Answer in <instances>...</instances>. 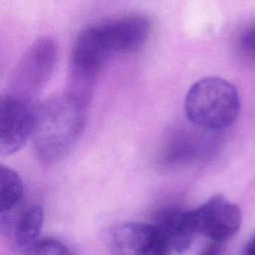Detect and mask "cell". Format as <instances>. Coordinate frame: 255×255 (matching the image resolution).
Returning <instances> with one entry per match:
<instances>
[{"mask_svg":"<svg viewBox=\"0 0 255 255\" xmlns=\"http://www.w3.org/2000/svg\"><path fill=\"white\" fill-rule=\"evenodd\" d=\"M111 54L101 36L98 25L83 29L72 47L68 93L88 105L95 81Z\"/></svg>","mask_w":255,"mask_h":255,"instance_id":"3","label":"cell"},{"mask_svg":"<svg viewBox=\"0 0 255 255\" xmlns=\"http://www.w3.org/2000/svg\"><path fill=\"white\" fill-rule=\"evenodd\" d=\"M86 108L66 93L44 101L34 110L31 136L38 159L51 164L73 149L85 128Z\"/></svg>","mask_w":255,"mask_h":255,"instance_id":"1","label":"cell"},{"mask_svg":"<svg viewBox=\"0 0 255 255\" xmlns=\"http://www.w3.org/2000/svg\"><path fill=\"white\" fill-rule=\"evenodd\" d=\"M0 231L17 250L28 253L40 237L44 221L43 208L35 203L19 205L15 209L0 213Z\"/></svg>","mask_w":255,"mask_h":255,"instance_id":"9","label":"cell"},{"mask_svg":"<svg viewBox=\"0 0 255 255\" xmlns=\"http://www.w3.org/2000/svg\"><path fill=\"white\" fill-rule=\"evenodd\" d=\"M29 254H71L62 241L53 237H39L28 251Z\"/></svg>","mask_w":255,"mask_h":255,"instance_id":"13","label":"cell"},{"mask_svg":"<svg viewBox=\"0 0 255 255\" xmlns=\"http://www.w3.org/2000/svg\"><path fill=\"white\" fill-rule=\"evenodd\" d=\"M244 253L247 255H255V237L252 238L245 247Z\"/></svg>","mask_w":255,"mask_h":255,"instance_id":"15","label":"cell"},{"mask_svg":"<svg viewBox=\"0 0 255 255\" xmlns=\"http://www.w3.org/2000/svg\"><path fill=\"white\" fill-rule=\"evenodd\" d=\"M192 216L198 235L222 244L230 239L241 224V211L222 195H215L196 209Z\"/></svg>","mask_w":255,"mask_h":255,"instance_id":"5","label":"cell"},{"mask_svg":"<svg viewBox=\"0 0 255 255\" xmlns=\"http://www.w3.org/2000/svg\"><path fill=\"white\" fill-rule=\"evenodd\" d=\"M57 55L58 48L53 38L37 39L16 65L10 79L9 94L31 103L49 81Z\"/></svg>","mask_w":255,"mask_h":255,"instance_id":"4","label":"cell"},{"mask_svg":"<svg viewBox=\"0 0 255 255\" xmlns=\"http://www.w3.org/2000/svg\"><path fill=\"white\" fill-rule=\"evenodd\" d=\"M31 103L8 94L0 103V151L9 155L18 151L32 132L34 110Z\"/></svg>","mask_w":255,"mask_h":255,"instance_id":"6","label":"cell"},{"mask_svg":"<svg viewBox=\"0 0 255 255\" xmlns=\"http://www.w3.org/2000/svg\"><path fill=\"white\" fill-rule=\"evenodd\" d=\"M101 36L111 53L131 52L147 40L151 24L141 14H130L98 25Z\"/></svg>","mask_w":255,"mask_h":255,"instance_id":"10","label":"cell"},{"mask_svg":"<svg viewBox=\"0 0 255 255\" xmlns=\"http://www.w3.org/2000/svg\"><path fill=\"white\" fill-rule=\"evenodd\" d=\"M238 45L245 57L255 61V23L243 29L239 36Z\"/></svg>","mask_w":255,"mask_h":255,"instance_id":"14","label":"cell"},{"mask_svg":"<svg viewBox=\"0 0 255 255\" xmlns=\"http://www.w3.org/2000/svg\"><path fill=\"white\" fill-rule=\"evenodd\" d=\"M108 246L115 254L163 255L164 250L155 226L150 223L125 222L108 232Z\"/></svg>","mask_w":255,"mask_h":255,"instance_id":"7","label":"cell"},{"mask_svg":"<svg viewBox=\"0 0 255 255\" xmlns=\"http://www.w3.org/2000/svg\"><path fill=\"white\" fill-rule=\"evenodd\" d=\"M152 224L158 232L164 254L186 252L198 235L192 210L162 208L155 213Z\"/></svg>","mask_w":255,"mask_h":255,"instance_id":"8","label":"cell"},{"mask_svg":"<svg viewBox=\"0 0 255 255\" xmlns=\"http://www.w3.org/2000/svg\"><path fill=\"white\" fill-rule=\"evenodd\" d=\"M184 109L192 125L217 131L235 122L240 110V100L232 84L218 77H206L190 87Z\"/></svg>","mask_w":255,"mask_h":255,"instance_id":"2","label":"cell"},{"mask_svg":"<svg viewBox=\"0 0 255 255\" xmlns=\"http://www.w3.org/2000/svg\"><path fill=\"white\" fill-rule=\"evenodd\" d=\"M24 194L23 181L12 168H0V213L11 211L21 204Z\"/></svg>","mask_w":255,"mask_h":255,"instance_id":"12","label":"cell"},{"mask_svg":"<svg viewBox=\"0 0 255 255\" xmlns=\"http://www.w3.org/2000/svg\"><path fill=\"white\" fill-rule=\"evenodd\" d=\"M199 131L179 127L167 138L161 153V161L167 165H179L193 160L207 152L208 139Z\"/></svg>","mask_w":255,"mask_h":255,"instance_id":"11","label":"cell"}]
</instances>
